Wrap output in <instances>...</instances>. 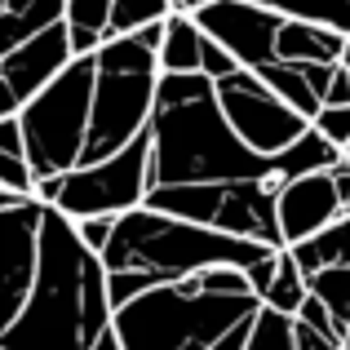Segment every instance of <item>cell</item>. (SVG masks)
Here are the masks:
<instances>
[{
  "label": "cell",
  "mask_w": 350,
  "mask_h": 350,
  "mask_svg": "<svg viewBox=\"0 0 350 350\" xmlns=\"http://www.w3.org/2000/svg\"><path fill=\"white\" fill-rule=\"evenodd\" d=\"M213 94H217V107H222L226 124L239 133V142L253 146L257 155H280L288 151L297 137L310 133V120L301 111H293L262 76L253 71H231V76L213 80Z\"/></svg>",
  "instance_id": "cell-8"
},
{
  "label": "cell",
  "mask_w": 350,
  "mask_h": 350,
  "mask_svg": "<svg viewBox=\"0 0 350 350\" xmlns=\"http://www.w3.org/2000/svg\"><path fill=\"white\" fill-rule=\"evenodd\" d=\"M155 85H160L155 49H146L133 31L98 44L94 98H89V137H85V151H80V164L103 160V155L129 146L151 124Z\"/></svg>",
  "instance_id": "cell-5"
},
{
  "label": "cell",
  "mask_w": 350,
  "mask_h": 350,
  "mask_svg": "<svg viewBox=\"0 0 350 350\" xmlns=\"http://www.w3.org/2000/svg\"><path fill=\"white\" fill-rule=\"evenodd\" d=\"M0 151H5V155H27V142H23V124H18V116H5V120H0Z\"/></svg>",
  "instance_id": "cell-26"
},
{
  "label": "cell",
  "mask_w": 350,
  "mask_h": 350,
  "mask_svg": "<svg viewBox=\"0 0 350 350\" xmlns=\"http://www.w3.org/2000/svg\"><path fill=\"white\" fill-rule=\"evenodd\" d=\"M107 18H111V0H67L62 23H67L71 58L98 53V44L107 40Z\"/></svg>",
  "instance_id": "cell-17"
},
{
  "label": "cell",
  "mask_w": 350,
  "mask_h": 350,
  "mask_svg": "<svg viewBox=\"0 0 350 350\" xmlns=\"http://www.w3.org/2000/svg\"><path fill=\"white\" fill-rule=\"evenodd\" d=\"M62 9H67V0H0V58L27 36L62 23Z\"/></svg>",
  "instance_id": "cell-14"
},
{
  "label": "cell",
  "mask_w": 350,
  "mask_h": 350,
  "mask_svg": "<svg viewBox=\"0 0 350 350\" xmlns=\"http://www.w3.org/2000/svg\"><path fill=\"white\" fill-rule=\"evenodd\" d=\"M208 40H217L244 71H257L275 58V31L284 14L257 5V0H208L200 14H191Z\"/></svg>",
  "instance_id": "cell-9"
},
{
  "label": "cell",
  "mask_w": 350,
  "mask_h": 350,
  "mask_svg": "<svg viewBox=\"0 0 350 350\" xmlns=\"http://www.w3.org/2000/svg\"><path fill=\"white\" fill-rule=\"evenodd\" d=\"M253 319H257V315H253ZM253 319H244V324H235L231 333L222 337V342H213L208 350H244V346H248V333H253Z\"/></svg>",
  "instance_id": "cell-29"
},
{
  "label": "cell",
  "mask_w": 350,
  "mask_h": 350,
  "mask_svg": "<svg viewBox=\"0 0 350 350\" xmlns=\"http://www.w3.org/2000/svg\"><path fill=\"white\" fill-rule=\"evenodd\" d=\"M76 235H80V244L89 248V253H103L107 248V239H111V226H116V213H94V217H76Z\"/></svg>",
  "instance_id": "cell-23"
},
{
  "label": "cell",
  "mask_w": 350,
  "mask_h": 350,
  "mask_svg": "<svg viewBox=\"0 0 350 350\" xmlns=\"http://www.w3.org/2000/svg\"><path fill=\"white\" fill-rule=\"evenodd\" d=\"M231 71H239V62H235L217 40H208V36H204V44H200V76L222 80V76H231Z\"/></svg>",
  "instance_id": "cell-24"
},
{
  "label": "cell",
  "mask_w": 350,
  "mask_h": 350,
  "mask_svg": "<svg viewBox=\"0 0 350 350\" xmlns=\"http://www.w3.org/2000/svg\"><path fill=\"white\" fill-rule=\"evenodd\" d=\"M306 293H310V284H306V275H301V266L293 262L288 248H280V262H275V275H271V284H266V293H262V306L280 310V315H297L301 301H306Z\"/></svg>",
  "instance_id": "cell-18"
},
{
  "label": "cell",
  "mask_w": 350,
  "mask_h": 350,
  "mask_svg": "<svg viewBox=\"0 0 350 350\" xmlns=\"http://www.w3.org/2000/svg\"><path fill=\"white\" fill-rule=\"evenodd\" d=\"M342 67L350 71V36H346V49H342Z\"/></svg>",
  "instance_id": "cell-33"
},
{
  "label": "cell",
  "mask_w": 350,
  "mask_h": 350,
  "mask_svg": "<svg viewBox=\"0 0 350 350\" xmlns=\"http://www.w3.org/2000/svg\"><path fill=\"white\" fill-rule=\"evenodd\" d=\"M111 328L107 271L98 253L80 244L71 217L53 204L40 213L36 239V275L23 310L0 333L5 350H89Z\"/></svg>",
  "instance_id": "cell-2"
},
{
  "label": "cell",
  "mask_w": 350,
  "mask_h": 350,
  "mask_svg": "<svg viewBox=\"0 0 350 350\" xmlns=\"http://www.w3.org/2000/svg\"><path fill=\"white\" fill-rule=\"evenodd\" d=\"M262 297L253 288H208L200 275L155 284L111 310V333L124 350H208L235 324L253 319Z\"/></svg>",
  "instance_id": "cell-4"
},
{
  "label": "cell",
  "mask_w": 350,
  "mask_h": 350,
  "mask_svg": "<svg viewBox=\"0 0 350 350\" xmlns=\"http://www.w3.org/2000/svg\"><path fill=\"white\" fill-rule=\"evenodd\" d=\"M342 217L337 204V187L328 169H310L297 173L280 187L275 196V231H280V248H293L301 239H310L315 231H324L328 222Z\"/></svg>",
  "instance_id": "cell-11"
},
{
  "label": "cell",
  "mask_w": 350,
  "mask_h": 350,
  "mask_svg": "<svg viewBox=\"0 0 350 350\" xmlns=\"http://www.w3.org/2000/svg\"><path fill=\"white\" fill-rule=\"evenodd\" d=\"M67 62H71L67 23H53V27H44V31L27 36L23 44H14V49L0 58V80L9 85V94H14L18 107H23L27 98L40 94V89L67 67Z\"/></svg>",
  "instance_id": "cell-12"
},
{
  "label": "cell",
  "mask_w": 350,
  "mask_h": 350,
  "mask_svg": "<svg viewBox=\"0 0 350 350\" xmlns=\"http://www.w3.org/2000/svg\"><path fill=\"white\" fill-rule=\"evenodd\" d=\"M169 0H111V18H107V40L111 36H129L146 23H160L169 18Z\"/></svg>",
  "instance_id": "cell-20"
},
{
  "label": "cell",
  "mask_w": 350,
  "mask_h": 350,
  "mask_svg": "<svg viewBox=\"0 0 350 350\" xmlns=\"http://www.w3.org/2000/svg\"><path fill=\"white\" fill-rule=\"evenodd\" d=\"M204 5H208V0H169V9H173V14H200Z\"/></svg>",
  "instance_id": "cell-31"
},
{
  "label": "cell",
  "mask_w": 350,
  "mask_h": 350,
  "mask_svg": "<svg viewBox=\"0 0 350 350\" xmlns=\"http://www.w3.org/2000/svg\"><path fill=\"white\" fill-rule=\"evenodd\" d=\"M288 253L301 266V275L328 271V266H346L350 262V213H342L337 222H328L324 231H315L310 239H301V244H293Z\"/></svg>",
  "instance_id": "cell-16"
},
{
  "label": "cell",
  "mask_w": 350,
  "mask_h": 350,
  "mask_svg": "<svg viewBox=\"0 0 350 350\" xmlns=\"http://www.w3.org/2000/svg\"><path fill=\"white\" fill-rule=\"evenodd\" d=\"M275 262H280V248H271L266 257H257V262L244 271V275H248V288H253L257 297H262V293H266V284H271V275H275Z\"/></svg>",
  "instance_id": "cell-25"
},
{
  "label": "cell",
  "mask_w": 350,
  "mask_h": 350,
  "mask_svg": "<svg viewBox=\"0 0 350 350\" xmlns=\"http://www.w3.org/2000/svg\"><path fill=\"white\" fill-rule=\"evenodd\" d=\"M151 191V124L133 137L129 146L103 155V160L76 164L62 173L53 208L62 217H94V213H129Z\"/></svg>",
  "instance_id": "cell-7"
},
{
  "label": "cell",
  "mask_w": 350,
  "mask_h": 350,
  "mask_svg": "<svg viewBox=\"0 0 350 350\" xmlns=\"http://www.w3.org/2000/svg\"><path fill=\"white\" fill-rule=\"evenodd\" d=\"M257 5L275 9L284 18H306V23H324L350 36V0H257Z\"/></svg>",
  "instance_id": "cell-19"
},
{
  "label": "cell",
  "mask_w": 350,
  "mask_h": 350,
  "mask_svg": "<svg viewBox=\"0 0 350 350\" xmlns=\"http://www.w3.org/2000/svg\"><path fill=\"white\" fill-rule=\"evenodd\" d=\"M0 350H5V346H0Z\"/></svg>",
  "instance_id": "cell-35"
},
{
  "label": "cell",
  "mask_w": 350,
  "mask_h": 350,
  "mask_svg": "<svg viewBox=\"0 0 350 350\" xmlns=\"http://www.w3.org/2000/svg\"><path fill=\"white\" fill-rule=\"evenodd\" d=\"M5 116H18V98L9 94V85L0 80V120H5Z\"/></svg>",
  "instance_id": "cell-30"
},
{
  "label": "cell",
  "mask_w": 350,
  "mask_h": 350,
  "mask_svg": "<svg viewBox=\"0 0 350 350\" xmlns=\"http://www.w3.org/2000/svg\"><path fill=\"white\" fill-rule=\"evenodd\" d=\"M310 129H315L324 142H333L337 151L350 142V103H337V107H319L315 120H310Z\"/></svg>",
  "instance_id": "cell-22"
},
{
  "label": "cell",
  "mask_w": 350,
  "mask_h": 350,
  "mask_svg": "<svg viewBox=\"0 0 350 350\" xmlns=\"http://www.w3.org/2000/svg\"><path fill=\"white\" fill-rule=\"evenodd\" d=\"M266 253H271V244H262V239L226 235V231H213V226L137 204L116 217L111 239L98 253V262L107 271V297H111V310H116L142 288L187 280V275H200L208 266L248 271Z\"/></svg>",
  "instance_id": "cell-3"
},
{
  "label": "cell",
  "mask_w": 350,
  "mask_h": 350,
  "mask_svg": "<svg viewBox=\"0 0 350 350\" xmlns=\"http://www.w3.org/2000/svg\"><path fill=\"white\" fill-rule=\"evenodd\" d=\"M328 173H333V187H337V204H342V213H350V160L337 155V164Z\"/></svg>",
  "instance_id": "cell-28"
},
{
  "label": "cell",
  "mask_w": 350,
  "mask_h": 350,
  "mask_svg": "<svg viewBox=\"0 0 350 350\" xmlns=\"http://www.w3.org/2000/svg\"><path fill=\"white\" fill-rule=\"evenodd\" d=\"M342 350H350V342H346V346H342Z\"/></svg>",
  "instance_id": "cell-34"
},
{
  "label": "cell",
  "mask_w": 350,
  "mask_h": 350,
  "mask_svg": "<svg viewBox=\"0 0 350 350\" xmlns=\"http://www.w3.org/2000/svg\"><path fill=\"white\" fill-rule=\"evenodd\" d=\"M244 350H293V315H280V310L262 306Z\"/></svg>",
  "instance_id": "cell-21"
},
{
  "label": "cell",
  "mask_w": 350,
  "mask_h": 350,
  "mask_svg": "<svg viewBox=\"0 0 350 350\" xmlns=\"http://www.w3.org/2000/svg\"><path fill=\"white\" fill-rule=\"evenodd\" d=\"M200 44H204V31L191 14H169L164 18V36L160 49H155V62H160L164 76H191L200 71Z\"/></svg>",
  "instance_id": "cell-15"
},
{
  "label": "cell",
  "mask_w": 350,
  "mask_h": 350,
  "mask_svg": "<svg viewBox=\"0 0 350 350\" xmlns=\"http://www.w3.org/2000/svg\"><path fill=\"white\" fill-rule=\"evenodd\" d=\"M89 350H124V346H120V337L111 333V328H107V333H103V337H98V342H94V346H89Z\"/></svg>",
  "instance_id": "cell-32"
},
{
  "label": "cell",
  "mask_w": 350,
  "mask_h": 350,
  "mask_svg": "<svg viewBox=\"0 0 350 350\" xmlns=\"http://www.w3.org/2000/svg\"><path fill=\"white\" fill-rule=\"evenodd\" d=\"M89 98H94V53L71 58L40 94L18 107L27 164L36 178H58L80 164L89 137Z\"/></svg>",
  "instance_id": "cell-6"
},
{
  "label": "cell",
  "mask_w": 350,
  "mask_h": 350,
  "mask_svg": "<svg viewBox=\"0 0 350 350\" xmlns=\"http://www.w3.org/2000/svg\"><path fill=\"white\" fill-rule=\"evenodd\" d=\"M346 49V31L324 23H306V18H284L275 31V58L288 67H328L342 62Z\"/></svg>",
  "instance_id": "cell-13"
},
{
  "label": "cell",
  "mask_w": 350,
  "mask_h": 350,
  "mask_svg": "<svg viewBox=\"0 0 350 350\" xmlns=\"http://www.w3.org/2000/svg\"><path fill=\"white\" fill-rule=\"evenodd\" d=\"M40 200H18L0 208V333L23 310L36 275V239H40Z\"/></svg>",
  "instance_id": "cell-10"
},
{
  "label": "cell",
  "mask_w": 350,
  "mask_h": 350,
  "mask_svg": "<svg viewBox=\"0 0 350 350\" xmlns=\"http://www.w3.org/2000/svg\"><path fill=\"white\" fill-rule=\"evenodd\" d=\"M337 155L342 151L315 129L280 155H257L226 124L213 80L200 71L191 76L160 71L151 107V187H239V182L284 187L297 173L333 169Z\"/></svg>",
  "instance_id": "cell-1"
},
{
  "label": "cell",
  "mask_w": 350,
  "mask_h": 350,
  "mask_svg": "<svg viewBox=\"0 0 350 350\" xmlns=\"http://www.w3.org/2000/svg\"><path fill=\"white\" fill-rule=\"evenodd\" d=\"M337 103H350V71L342 62H337L333 80H328V89H324V107H337Z\"/></svg>",
  "instance_id": "cell-27"
}]
</instances>
